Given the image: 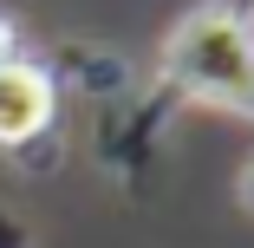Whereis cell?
Returning <instances> with one entry per match:
<instances>
[{"label": "cell", "instance_id": "obj_2", "mask_svg": "<svg viewBox=\"0 0 254 248\" xmlns=\"http://www.w3.org/2000/svg\"><path fill=\"white\" fill-rule=\"evenodd\" d=\"M176 111H183V98H176L163 79L137 85L130 98H118V105H98V131H91V144H98L105 176H118V183H143V170L157 164V151H163Z\"/></svg>", "mask_w": 254, "mask_h": 248}, {"label": "cell", "instance_id": "obj_3", "mask_svg": "<svg viewBox=\"0 0 254 248\" xmlns=\"http://www.w3.org/2000/svg\"><path fill=\"white\" fill-rule=\"evenodd\" d=\"M59 131V85L46 59L13 53L0 66V151H33Z\"/></svg>", "mask_w": 254, "mask_h": 248}, {"label": "cell", "instance_id": "obj_6", "mask_svg": "<svg viewBox=\"0 0 254 248\" xmlns=\"http://www.w3.org/2000/svg\"><path fill=\"white\" fill-rule=\"evenodd\" d=\"M0 248H33V235H26L13 216H0Z\"/></svg>", "mask_w": 254, "mask_h": 248}, {"label": "cell", "instance_id": "obj_7", "mask_svg": "<svg viewBox=\"0 0 254 248\" xmlns=\"http://www.w3.org/2000/svg\"><path fill=\"white\" fill-rule=\"evenodd\" d=\"M13 53H20V26H13V20H7V13H0V66H7V59H13Z\"/></svg>", "mask_w": 254, "mask_h": 248}, {"label": "cell", "instance_id": "obj_4", "mask_svg": "<svg viewBox=\"0 0 254 248\" xmlns=\"http://www.w3.org/2000/svg\"><path fill=\"white\" fill-rule=\"evenodd\" d=\"M46 72H53L59 91H78L91 111H98V105H118V98H130V91L143 85L137 66H130L124 53H111V46H91V39H65L59 53L46 59Z\"/></svg>", "mask_w": 254, "mask_h": 248}, {"label": "cell", "instance_id": "obj_5", "mask_svg": "<svg viewBox=\"0 0 254 248\" xmlns=\"http://www.w3.org/2000/svg\"><path fill=\"white\" fill-rule=\"evenodd\" d=\"M235 203L254 216V157H248V164H241V176H235Z\"/></svg>", "mask_w": 254, "mask_h": 248}, {"label": "cell", "instance_id": "obj_1", "mask_svg": "<svg viewBox=\"0 0 254 248\" xmlns=\"http://www.w3.org/2000/svg\"><path fill=\"white\" fill-rule=\"evenodd\" d=\"M157 79L183 98V105H215L235 118H254V20L248 7L209 0L170 26Z\"/></svg>", "mask_w": 254, "mask_h": 248}]
</instances>
